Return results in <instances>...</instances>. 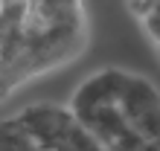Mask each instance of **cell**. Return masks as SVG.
Returning a JSON list of instances; mask_svg holds the SVG:
<instances>
[{
    "instance_id": "obj_1",
    "label": "cell",
    "mask_w": 160,
    "mask_h": 151,
    "mask_svg": "<svg viewBox=\"0 0 160 151\" xmlns=\"http://www.w3.org/2000/svg\"><path fill=\"white\" fill-rule=\"evenodd\" d=\"M157 3H160V0H128V6H131V12H134V15H140V17H146V15H152Z\"/></svg>"
}]
</instances>
